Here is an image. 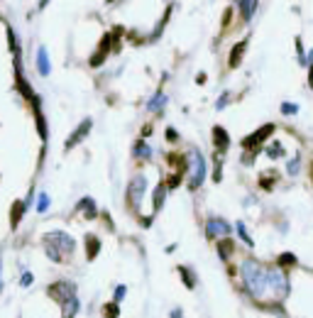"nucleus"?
<instances>
[{"label": "nucleus", "instance_id": "1", "mask_svg": "<svg viewBox=\"0 0 313 318\" xmlns=\"http://www.w3.org/2000/svg\"><path fill=\"white\" fill-rule=\"evenodd\" d=\"M240 272H242L245 289L250 291L252 296H257V299H259V296H264V291L269 289V269H267L262 262L247 257V260L242 262Z\"/></svg>", "mask_w": 313, "mask_h": 318}, {"label": "nucleus", "instance_id": "2", "mask_svg": "<svg viewBox=\"0 0 313 318\" xmlns=\"http://www.w3.org/2000/svg\"><path fill=\"white\" fill-rule=\"evenodd\" d=\"M203 179H206V159H203V154H201L199 149L194 147L189 152V189L191 191L201 189Z\"/></svg>", "mask_w": 313, "mask_h": 318}, {"label": "nucleus", "instance_id": "3", "mask_svg": "<svg viewBox=\"0 0 313 318\" xmlns=\"http://www.w3.org/2000/svg\"><path fill=\"white\" fill-rule=\"evenodd\" d=\"M274 130H277V127H274L272 122L262 125L259 130H255L252 135H247V137L242 140V149H247L250 154H257V152L262 149V145H264V142H267V140H269V137L274 135Z\"/></svg>", "mask_w": 313, "mask_h": 318}, {"label": "nucleus", "instance_id": "4", "mask_svg": "<svg viewBox=\"0 0 313 318\" xmlns=\"http://www.w3.org/2000/svg\"><path fill=\"white\" fill-rule=\"evenodd\" d=\"M42 242H44V245H54L61 255H71V252L76 250V240H74L69 232H64V230L47 232V235L42 237Z\"/></svg>", "mask_w": 313, "mask_h": 318}, {"label": "nucleus", "instance_id": "5", "mask_svg": "<svg viewBox=\"0 0 313 318\" xmlns=\"http://www.w3.org/2000/svg\"><path fill=\"white\" fill-rule=\"evenodd\" d=\"M144 191H147V176H144V174L132 176V181H130V186H127V206H130V211H135V213L140 211Z\"/></svg>", "mask_w": 313, "mask_h": 318}, {"label": "nucleus", "instance_id": "6", "mask_svg": "<svg viewBox=\"0 0 313 318\" xmlns=\"http://www.w3.org/2000/svg\"><path fill=\"white\" fill-rule=\"evenodd\" d=\"M47 294H49L54 301H59V306H61V304H66L69 299L76 296V284H74V282H66V279H59V282H54V284L47 287Z\"/></svg>", "mask_w": 313, "mask_h": 318}, {"label": "nucleus", "instance_id": "7", "mask_svg": "<svg viewBox=\"0 0 313 318\" xmlns=\"http://www.w3.org/2000/svg\"><path fill=\"white\" fill-rule=\"evenodd\" d=\"M269 289L274 291L277 299H284L289 294V279H286V272L282 269H269Z\"/></svg>", "mask_w": 313, "mask_h": 318}, {"label": "nucleus", "instance_id": "8", "mask_svg": "<svg viewBox=\"0 0 313 318\" xmlns=\"http://www.w3.org/2000/svg\"><path fill=\"white\" fill-rule=\"evenodd\" d=\"M113 52V37L110 34H103L101 37V44H98V49L91 54V59H88V64L96 69V66H103V61H105V57Z\"/></svg>", "mask_w": 313, "mask_h": 318}, {"label": "nucleus", "instance_id": "9", "mask_svg": "<svg viewBox=\"0 0 313 318\" xmlns=\"http://www.w3.org/2000/svg\"><path fill=\"white\" fill-rule=\"evenodd\" d=\"M15 86H17L20 96H22L27 103H32V101H34V91H32L29 81L25 79V74H22V61H20V59H15Z\"/></svg>", "mask_w": 313, "mask_h": 318}, {"label": "nucleus", "instance_id": "10", "mask_svg": "<svg viewBox=\"0 0 313 318\" xmlns=\"http://www.w3.org/2000/svg\"><path fill=\"white\" fill-rule=\"evenodd\" d=\"M91 127H93V120H91V117L81 120V125H79V127H76V130H74V132L69 135V140L64 142V149H66V152H71V149L79 145V142H84L86 135L91 132Z\"/></svg>", "mask_w": 313, "mask_h": 318}, {"label": "nucleus", "instance_id": "11", "mask_svg": "<svg viewBox=\"0 0 313 318\" xmlns=\"http://www.w3.org/2000/svg\"><path fill=\"white\" fill-rule=\"evenodd\" d=\"M206 235H208L210 240H215V237L225 240L230 235V225L223 218H208V220H206Z\"/></svg>", "mask_w": 313, "mask_h": 318}, {"label": "nucleus", "instance_id": "12", "mask_svg": "<svg viewBox=\"0 0 313 318\" xmlns=\"http://www.w3.org/2000/svg\"><path fill=\"white\" fill-rule=\"evenodd\" d=\"M32 113H34V122H37L39 140H42V142H47L49 130H47V120H44V113H42V98H39V96H34V101H32Z\"/></svg>", "mask_w": 313, "mask_h": 318}, {"label": "nucleus", "instance_id": "13", "mask_svg": "<svg viewBox=\"0 0 313 318\" xmlns=\"http://www.w3.org/2000/svg\"><path fill=\"white\" fill-rule=\"evenodd\" d=\"M76 213L84 215L86 220H96V218H101V215H98V208H96V201H93L91 196H84L81 201L76 203Z\"/></svg>", "mask_w": 313, "mask_h": 318}, {"label": "nucleus", "instance_id": "14", "mask_svg": "<svg viewBox=\"0 0 313 318\" xmlns=\"http://www.w3.org/2000/svg\"><path fill=\"white\" fill-rule=\"evenodd\" d=\"M213 147H215V154L228 152V147H230L228 130H225V127H220V125H215V127H213Z\"/></svg>", "mask_w": 313, "mask_h": 318}, {"label": "nucleus", "instance_id": "15", "mask_svg": "<svg viewBox=\"0 0 313 318\" xmlns=\"http://www.w3.org/2000/svg\"><path fill=\"white\" fill-rule=\"evenodd\" d=\"M247 47H250V39H240V42H237V44L230 49V59H228L230 69H237V66L242 64V57H245Z\"/></svg>", "mask_w": 313, "mask_h": 318}, {"label": "nucleus", "instance_id": "16", "mask_svg": "<svg viewBox=\"0 0 313 318\" xmlns=\"http://www.w3.org/2000/svg\"><path fill=\"white\" fill-rule=\"evenodd\" d=\"M84 242H86V260L93 262L98 257V252H101V237L96 232H86Z\"/></svg>", "mask_w": 313, "mask_h": 318}, {"label": "nucleus", "instance_id": "17", "mask_svg": "<svg viewBox=\"0 0 313 318\" xmlns=\"http://www.w3.org/2000/svg\"><path fill=\"white\" fill-rule=\"evenodd\" d=\"M25 211H27V203L25 201H12L10 206V230H17L20 228V220H22V215H25Z\"/></svg>", "mask_w": 313, "mask_h": 318}, {"label": "nucleus", "instance_id": "18", "mask_svg": "<svg viewBox=\"0 0 313 318\" xmlns=\"http://www.w3.org/2000/svg\"><path fill=\"white\" fill-rule=\"evenodd\" d=\"M167 194H169L167 181L157 184V189L152 191V211H154V213H157V211H162V206H164V201H167Z\"/></svg>", "mask_w": 313, "mask_h": 318}, {"label": "nucleus", "instance_id": "19", "mask_svg": "<svg viewBox=\"0 0 313 318\" xmlns=\"http://www.w3.org/2000/svg\"><path fill=\"white\" fill-rule=\"evenodd\" d=\"M37 69H39L42 76H49L52 74V64H49V54H47V47L44 44L37 49Z\"/></svg>", "mask_w": 313, "mask_h": 318}, {"label": "nucleus", "instance_id": "20", "mask_svg": "<svg viewBox=\"0 0 313 318\" xmlns=\"http://www.w3.org/2000/svg\"><path fill=\"white\" fill-rule=\"evenodd\" d=\"M79 309H81V301H79V296L69 299L66 304H61V318H76Z\"/></svg>", "mask_w": 313, "mask_h": 318}, {"label": "nucleus", "instance_id": "21", "mask_svg": "<svg viewBox=\"0 0 313 318\" xmlns=\"http://www.w3.org/2000/svg\"><path fill=\"white\" fill-rule=\"evenodd\" d=\"M164 106H167V96H164L162 91H157V93L152 96V101L147 103V110H149V113H162Z\"/></svg>", "mask_w": 313, "mask_h": 318}, {"label": "nucleus", "instance_id": "22", "mask_svg": "<svg viewBox=\"0 0 313 318\" xmlns=\"http://www.w3.org/2000/svg\"><path fill=\"white\" fill-rule=\"evenodd\" d=\"M176 272H179L181 282L186 284V289H196V277H194V272H191L186 264H179V267H176Z\"/></svg>", "mask_w": 313, "mask_h": 318}, {"label": "nucleus", "instance_id": "23", "mask_svg": "<svg viewBox=\"0 0 313 318\" xmlns=\"http://www.w3.org/2000/svg\"><path fill=\"white\" fill-rule=\"evenodd\" d=\"M132 154H135V157H140V159H149V157H152V147L147 145V140L137 137V142L132 145Z\"/></svg>", "mask_w": 313, "mask_h": 318}, {"label": "nucleus", "instance_id": "24", "mask_svg": "<svg viewBox=\"0 0 313 318\" xmlns=\"http://www.w3.org/2000/svg\"><path fill=\"white\" fill-rule=\"evenodd\" d=\"M5 32H7V47H10V52L15 54V59H20V57H22V52H20V44H17V34H15V29L7 25Z\"/></svg>", "mask_w": 313, "mask_h": 318}, {"label": "nucleus", "instance_id": "25", "mask_svg": "<svg viewBox=\"0 0 313 318\" xmlns=\"http://www.w3.org/2000/svg\"><path fill=\"white\" fill-rule=\"evenodd\" d=\"M101 314H103V318H120V304H117V301L103 304V306H101Z\"/></svg>", "mask_w": 313, "mask_h": 318}, {"label": "nucleus", "instance_id": "26", "mask_svg": "<svg viewBox=\"0 0 313 318\" xmlns=\"http://www.w3.org/2000/svg\"><path fill=\"white\" fill-rule=\"evenodd\" d=\"M232 250H235V245H232V240H230V237L218 240V255H220V260H230Z\"/></svg>", "mask_w": 313, "mask_h": 318}, {"label": "nucleus", "instance_id": "27", "mask_svg": "<svg viewBox=\"0 0 313 318\" xmlns=\"http://www.w3.org/2000/svg\"><path fill=\"white\" fill-rule=\"evenodd\" d=\"M237 7H240V12H242V20L247 22V20L252 17V12L257 10V2H252V0H240Z\"/></svg>", "mask_w": 313, "mask_h": 318}, {"label": "nucleus", "instance_id": "28", "mask_svg": "<svg viewBox=\"0 0 313 318\" xmlns=\"http://www.w3.org/2000/svg\"><path fill=\"white\" fill-rule=\"evenodd\" d=\"M42 245H44V242H42ZM44 252H47V257H49L52 262H59V264H61V262H66V255H61L54 245H44Z\"/></svg>", "mask_w": 313, "mask_h": 318}, {"label": "nucleus", "instance_id": "29", "mask_svg": "<svg viewBox=\"0 0 313 318\" xmlns=\"http://www.w3.org/2000/svg\"><path fill=\"white\" fill-rule=\"evenodd\" d=\"M49 206H52L49 194H44V191H42V194H39V199H37V206H34V208H37V213H47V211H49Z\"/></svg>", "mask_w": 313, "mask_h": 318}, {"label": "nucleus", "instance_id": "30", "mask_svg": "<svg viewBox=\"0 0 313 318\" xmlns=\"http://www.w3.org/2000/svg\"><path fill=\"white\" fill-rule=\"evenodd\" d=\"M184 176H186V174L171 172V174H169V179H167V189H169V191H174V189H179V186H181V181H184Z\"/></svg>", "mask_w": 313, "mask_h": 318}, {"label": "nucleus", "instance_id": "31", "mask_svg": "<svg viewBox=\"0 0 313 318\" xmlns=\"http://www.w3.org/2000/svg\"><path fill=\"white\" fill-rule=\"evenodd\" d=\"M274 181H277V172H267V174H262L259 186H262V189H272V186H274Z\"/></svg>", "mask_w": 313, "mask_h": 318}, {"label": "nucleus", "instance_id": "32", "mask_svg": "<svg viewBox=\"0 0 313 318\" xmlns=\"http://www.w3.org/2000/svg\"><path fill=\"white\" fill-rule=\"evenodd\" d=\"M282 154H284V147H282V142H272V145L267 147V157L277 159V157H282Z\"/></svg>", "mask_w": 313, "mask_h": 318}, {"label": "nucleus", "instance_id": "33", "mask_svg": "<svg viewBox=\"0 0 313 318\" xmlns=\"http://www.w3.org/2000/svg\"><path fill=\"white\" fill-rule=\"evenodd\" d=\"M235 228H237V232H240V237H242V240H245V242H247L250 247L255 245V240H252V237L247 235V228H245V223H242V220H237V223H235Z\"/></svg>", "mask_w": 313, "mask_h": 318}, {"label": "nucleus", "instance_id": "34", "mask_svg": "<svg viewBox=\"0 0 313 318\" xmlns=\"http://www.w3.org/2000/svg\"><path fill=\"white\" fill-rule=\"evenodd\" d=\"M277 264H279V267H291V264H296V257H294L291 252H284V255H279Z\"/></svg>", "mask_w": 313, "mask_h": 318}, {"label": "nucleus", "instance_id": "35", "mask_svg": "<svg viewBox=\"0 0 313 318\" xmlns=\"http://www.w3.org/2000/svg\"><path fill=\"white\" fill-rule=\"evenodd\" d=\"M125 291H127V287H125V284H117V287H115V294H113V301H117V304H120V301L125 299Z\"/></svg>", "mask_w": 313, "mask_h": 318}, {"label": "nucleus", "instance_id": "36", "mask_svg": "<svg viewBox=\"0 0 313 318\" xmlns=\"http://www.w3.org/2000/svg\"><path fill=\"white\" fill-rule=\"evenodd\" d=\"M282 113H286V115H296V113H299V106H294V103H282Z\"/></svg>", "mask_w": 313, "mask_h": 318}, {"label": "nucleus", "instance_id": "37", "mask_svg": "<svg viewBox=\"0 0 313 318\" xmlns=\"http://www.w3.org/2000/svg\"><path fill=\"white\" fill-rule=\"evenodd\" d=\"M164 135H167V142H171V145H174V142H179V132H176L174 127H167V130H164Z\"/></svg>", "mask_w": 313, "mask_h": 318}, {"label": "nucleus", "instance_id": "38", "mask_svg": "<svg viewBox=\"0 0 313 318\" xmlns=\"http://www.w3.org/2000/svg\"><path fill=\"white\" fill-rule=\"evenodd\" d=\"M286 169H289V174H291V176L299 172V154H296V157H294V159H291V162L286 164Z\"/></svg>", "mask_w": 313, "mask_h": 318}, {"label": "nucleus", "instance_id": "39", "mask_svg": "<svg viewBox=\"0 0 313 318\" xmlns=\"http://www.w3.org/2000/svg\"><path fill=\"white\" fill-rule=\"evenodd\" d=\"M32 282H34V277H32V272H25V274H22V279H20V287H29Z\"/></svg>", "mask_w": 313, "mask_h": 318}, {"label": "nucleus", "instance_id": "40", "mask_svg": "<svg viewBox=\"0 0 313 318\" xmlns=\"http://www.w3.org/2000/svg\"><path fill=\"white\" fill-rule=\"evenodd\" d=\"M228 101H230V93H223V96H220V101L215 103V108H218V110H223V108L228 106Z\"/></svg>", "mask_w": 313, "mask_h": 318}, {"label": "nucleus", "instance_id": "41", "mask_svg": "<svg viewBox=\"0 0 313 318\" xmlns=\"http://www.w3.org/2000/svg\"><path fill=\"white\" fill-rule=\"evenodd\" d=\"M230 17H232V7H225V12H223V27L230 25Z\"/></svg>", "mask_w": 313, "mask_h": 318}, {"label": "nucleus", "instance_id": "42", "mask_svg": "<svg viewBox=\"0 0 313 318\" xmlns=\"http://www.w3.org/2000/svg\"><path fill=\"white\" fill-rule=\"evenodd\" d=\"M149 132H152V122H147V125H144L142 135H140V137H142V140H147V137H149Z\"/></svg>", "mask_w": 313, "mask_h": 318}, {"label": "nucleus", "instance_id": "43", "mask_svg": "<svg viewBox=\"0 0 313 318\" xmlns=\"http://www.w3.org/2000/svg\"><path fill=\"white\" fill-rule=\"evenodd\" d=\"M169 318H184L181 316V309H174V311L169 314Z\"/></svg>", "mask_w": 313, "mask_h": 318}, {"label": "nucleus", "instance_id": "44", "mask_svg": "<svg viewBox=\"0 0 313 318\" xmlns=\"http://www.w3.org/2000/svg\"><path fill=\"white\" fill-rule=\"evenodd\" d=\"M196 84H206V74H203V71L196 76Z\"/></svg>", "mask_w": 313, "mask_h": 318}, {"label": "nucleus", "instance_id": "45", "mask_svg": "<svg viewBox=\"0 0 313 318\" xmlns=\"http://www.w3.org/2000/svg\"><path fill=\"white\" fill-rule=\"evenodd\" d=\"M309 76H311V79H309V84L313 86V69H311V74H309Z\"/></svg>", "mask_w": 313, "mask_h": 318}, {"label": "nucleus", "instance_id": "46", "mask_svg": "<svg viewBox=\"0 0 313 318\" xmlns=\"http://www.w3.org/2000/svg\"><path fill=\"white\" fill-rule=\"evenodd\" d=\"M311 174H313V164H311Z\"/></svg>", "mask_w": 313, "mask_h": 318}]
</instances>
